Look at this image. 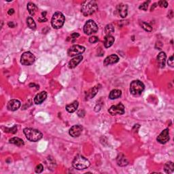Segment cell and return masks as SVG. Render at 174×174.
I'll list each match as a JSON object with an SVG mask.
<instances>
[{
	"label": "cell",
	"mask_w": 174,
	"mask_h": 174,
	"mask_svg": "<svg viewBox=\"0 0 174 174\" xmlns=\"http://www.w3.org/2000/svg\"><path fill=\"white\" fill-rule=\"evenodd\" d=\"M35 57L31 52H25L21 55V63L23 65H31L35 62Z\"/></svg>",
	"instance_id": "52a82bcc"
},
{
	"label": "cell",
	"mask_w": 174,
	"mask_h": 174,
	"mask_svg": "<svg viewBox=\"0 0 174 174\" xmlns=\"http://www.w3.org/2000/svg\"><path fill=\"white\" fill-rule=\"evenodd\" d=\"M98 10V5L95 1H85L82 3L81 12L85 17L91 15Z\"/></svg>",
	"instance_id": "6da1fadb"
},
{
	"label": "cell",
	"mask_w": 174,
	"mask_h": 174,
	"mask_svg": "<svg viewBox=\"0 0 174 174\" xmlns=\"http://www.w3.org/2000/svg\"><path fill=\"white\" fill-rule=\"evenodd\" d=\"M38 21H40V23H43V22L47 21V19H46V17H40L39 19H38Z\"/></svg>",
	"instance_id": "d590c367"
},
{
	"label": "cell",
	"mask_w": 174,
	"mask_h": 174,
	"mask_svg": "<svg viewBox=\"0 0 174 174\" xmlns=\"http://www.w3.org/2000/svg\"><path fill=\"white\" fill-rule=\"evenodd\" d=\"M145 86L139 80H134L130 84V92L134 96H139L141 95L144 90Z\"/></svg>",
	"instance_id": "5b68a950"
},
{
	"label": "cell",
	"mask_w": 174,
	"mask_h": 174,
	"mask_svg": "<svg viewBox=\"0 0 174 174\" xmlns=\"http://www.w3.org/2000/svg\"><path fill=\"white\" fill-rule=\"evenodd\" d=\"M117 163H118V165L121 167H124V166L128 165V161L123 155H120L118 156L117 158Z\"/></svg>",
	"instance_id": "cb8c5ba5"
},
{
	"label": "cell",
	"mask_w": 174,
	"mask_h": 174,
	"mask_svg": "<svg viewBox=\"0 0 174 174\" xmlns=\"http://www.w3.org/2000/svg\"><path fill=\"white\" fill-rule=\"evenodd\" d=\"M10 143H13V144H15L19 147H21L24 145L25 143H24V141L22 139H20L19 137H13V138L10 139Z\"/></svg>",
	"instance_id": "603a6c76"
},
{
	"label": "cell",
	"mask_w": 174,
	"mask_h": 174,
	"mask_svg": "<svg viewBox=\"0 0 174 174\" xmlns=\"http://www.w3.org/2000/svg\"><path fill=\"white\" fill-rule=\"evenodd\" d=\"M157 4H158L157 3H154V4H153L150 10H151V11H153V10H154V9H155V8L157 6H156V5H157Z\"/></svg>",
	"instance_id": "74e56055"
},
{
	"label": "cell",
	"mask_w": 174,
	"mask_h": 174,
	"mask_svg": "<svg viewBox=\"0 0 174 174\" xmlns=\"http://www.w3.org/2000/svg\"><path fill=\"white\" fill-rule=\"evenodd\" d=\"M82 127L81 125H74L72 127L69 131V133L73 137H79L82 132Z\"/></svg>",
	"instance_id": "8fae6325"
},
{
	"label": "cell",
	"mask_w": 174,
	"mask_h": 174,
	"mask_svg": "<svg viewBox=\"0 0 174 174\" xmlns=\"http://www.w3.org/2000/svg\"><path fill=\"white\" fill-rule=\"evenodd\" d=\"M47 97V93L46 91H42L37 94L34 98V103L37 105H40L43 103Z\"/></svg>",
	"instance_id": "5bb4252c"
},
{
	"label": "cell",
	"mask_w": 174,
	"mask_h": 174,
	"mask_svg": "<svg viewBox=\"0 0 174 174\" xmlns=\"http://www.w3.org/2000/svg\"><path fill=\"white\" fill-rule=\"evenodd\" d=\"M17 131V127L15 126L13 127V128L11 129H8V128H6L5 129V132L7 133H15Z\"/></svg>",
	"instance_id": "4dcf8cb0"
},
{
	"label": "cell",
	"mask_w": 174,
	"mask_h": 174,
	"mask_svg": "<svg viewBox=\"0 0 174 174\" xmlns=\"http://www.w3.org/2000/svg\"><path fill=\"white\" fill-rule=\"evenodd\" d=\"M27 26L30 28V29L33 30L35 29L36 24L35 23V21H34V20L33 19V18L28 17L27 19Z\"/></svg>",
	"instance_id": "4316f807"
},
{
	"label": "cell",
	"mask_w": 174,
	"mask_h": 174,
	"mask_svg": "<svg viewBox=\"0 0 174 174\" xmlns=\"http://www.w3.org/2000/svg\"><path fill=\"white\" fill-rule=\"evenodd\" d=\"M35 173H42V171H44V166L42 165V164H39V165H37V167H35Z\"/></svg>",
	"instance_id": "f1b7e54d"
},
{
	"label": "cell",
	"mask_w": 174,
	"mask_h": 174,
	"mask_svg": "<svg viewBox=\"0 0 174 174\" xmlns=\"http://www.w3.org/2000/svg\"><path fill=\"white\" fill-rule=\"evenodd\" d=\"M158 5L161 8H167L168 6V3L166 1H159L158 2Z\"/></svg>",
	"instance_id": "1f68e13d"
},
{
	"label": "cell",
	"mask_w": 174,
	"mask_h": 174,
	"mask_svg": "<svg viewBox=\"0 0 174 174\" xmlns=\"http://www.w3.org/2000/svg\"><path fill=\"white\" fill-rule=\"evenodd\" d=\"M168 65H169V66L171 67H173V55L171 56L169 58V60H168V62H167Z\"/></svg>",
	"instance_id": "836d02e7"
},
{
	"label": "cell",
	"mask_w": 174,
	"mask_h": 174,
	"mask_svg": "<svg viewBox=\"0 0 174 174\" xmlns=\"http://www.w3.org/2000/svg\"><path fill=\"white\" fill-rule=\"evenodd\" d=\"M78 102L77 101H74V102L72 103V104L67 105L66 106V110L68 111L69 113H73L76 112L77 109L78 108Z\"/></svg>",
	"instance_id": "d6986e66"
},
{
	"label": "cell",
	"mask_w": 174,
	"mask_h": 174,
	"mask_svg": "<svg viewBox=\"0 0 174 174\" xmlns=\"http://www.w3.org/2000/svg\"><path fill=\"white\" fill-rule=\"evenodd\" d=\"M109 113L112 116L115 115H122L125 113V106L122 104H118L116 106H112L111 108L108 110Z\"/></svg>",
	"instance_id": "9c48e42d"
},
{
	"label": "cell",
	"mask_w": 174,
	"mask_h": 174,
	"mask_svg": "<svg viewBox=\"0 0 174 174\" xmlns=\"http://www.w3.org/2000/svg\"><path fill=\"white\" fill-rule=\"evenodd\" d=\"M140 25H141V27L145 30V31H148V32H150L152 31V27L148 23H145V22H143V21H141V22H140Z\"/></svg>",
	"instance_id": "83f0119b"
},
{
	"label": "cell",
	"mask_w": 174,
	"mask_h": 174,
	"mask_svg": "<svg viewBox=\"0 0 174 174\" xmlns=\"http://www.w3.org/2000/svg\"><path fill=\"white\" fill-rule=\"evenodd\" d=\"M80 35L78 33H73L72 35H71V37H72V39H76V38H78Z\"/></svg>",
	"instance_id": "e575fe53"
},
{
	"label": "cell",
	"mask_w": 174,
	"mask_h": 174,
	"mask_svg": "<svg viewBox=\"0 0 174 174\" xmlns=\"http://www.w3.org/2000/svg\"><path fill=\"white\" fill-rule=\"evenodd\" d=\"M150 3V1H145V2L143 3L142 4H141L140 6L139 7V8L140 10H144V11H146L147 9H148V3Z\"/></svg>",
	"instance_id": "f546056e"
},
{
	"label": "cell",
	"mask_w": 174,
	"mask_h": 174,
	"mask_svg": "<svg viewBox=\"0 0 174 174\" xmlns=\"http://www.w3.org/2000/svg\"><path fill=\"white\" fill-rule=\"evenodd\" d=\"M65 23V17L61 13L56 12L53 15L51 19V25L54 29H58L61 28Z\"/></svg>",
	"instance_id": "277c9868"
},
{
	"label": "cell",
	"mask_w": 174,
	"mask_h": 174,
	"mask_svg": "<svg viewBox=\"0 0 174 174\" xmlns=\"http://www.w3.org/2000/svg\"><path fill=\"white\" fill-rule=\"evenodd\" d=\"M98 41H99L98 38L96 37V36H92V37H90L89 38V42H90V43H92V44L96 43V42Z\"/></svg>",
	"instance_id": "d6a6232c"
},
{
	"label": "cell",
	"mask_w": 174,
	"mask_h": 174,
	"mask_svg": "<svg viewBox=\"0 0 174 174\" xmlns=\"http://www.w3.org/2000/svg\"><path fill=\"white\" fill-rule=\"evenodd\" d=\"M100 88V87H99L98 85H97V86H94L93 88L88 90L86 95V100H89V99H92L93 97H94L95 95L97 94V93L99 91Z\"/></svg>",
	"instance_id": "ac0fdd59"
},
{
	"label": "cell",
	"mask_w": 174,
	"mask_h": 174,
	"mask_svg": "<svg viewBox=\"0 0 174 174\" xmlns=\"http://www.w3.org/2000/svg\"><path fill=\"white\" fill-rule=\"evenodd\" d=\"M8 26L10 27H15V24L13 23V22H9Z\"/></svg>",
	"instance_id": "ab89813d"
},
{
	"label": "cell",
	"mask_w": 174,
	"mask_h": 174,
	"mask_svg": "<svg viewBox=\"0 0 174 174\" xmlns=\"http://www.w3.org/2000/svg\"><path fill=\"white\" fill-rule=\"evenodd\" d=\"M85 48L82 46L80 45H74L68 49V54L70 56H78L80 55L84 52Z\"/></svg>",
	"instance_id": "ba28073f"
},
{
	"label": "cell",
	"mask_w": 174,
	"mask_h": 174,
	"mask_svg": "<svg viewBox=\"0 0 174 174\" xmlns=\"http://www.w3.org/2000/svg\"><path fill=\"white\" fill-rule=\"evenodd\" d=\"M119 58L118 56L116 55V54H111V55L108 56V57L105 58L104 64L105 65H109L111 64H114L118 62Z\"/></svg>",
	"instance_id": "e0dca14e"
},
{
	"label": "cell",
	"mask_w": 174,
	"mask_h": 174,
	"mask_svg": "<svg viewBox=\"0 0 174 174\" xmlns=\"http://www.w3.org/2000/svg\"><path fill=\"white\" fill-rule=\"evenodd\" d=\"M114 32V27L112 24H109L107 25L105 27V33H106V35H111V34L113 33Z\"/></svg>",
	"instance_id": "484cf974"
},
{
	"label": "cell",
	"mask_w": 174,
	"mask_h": 174,
	"mask_svg": "<svg viewBox=\"0 0 174 174\" xmlns=\"http://www.w3.org/2000/svg\"><path fill=\"white\" fill-rule=\"evenodd\" d=\"M115 39L112 35H106L104 39V46L107 48L111 47Z\"/></svg>",
	"instance_id": "ffe728a7"
},
{
	"label": "cell",
	"mask_w": 174,
	"mask_h": 174,
	"mask_svg": "<svg viewBox=\"0 0 174 174\" xmlns=\"http://www.w3.org/2000/svg\"><path fill=\"white\" fill-rule=\"evenodd\" d=\"M122 95V91L118 89H114L110 92V95H109V98L110 100H116L120 97Z\"/></svg>",
	"instance_id": "7402d4cb"
},
{
	"label": "cell",
	"mask_w": 174,
	"mask_h": 174,
	"mask_svg": "<svg viewBox=\"0 0 174 174\" xmlns=\"http://www.w3.org/2000/svg\"><path fill=\"white\" fill-rule=\"evenodd\" d=\"M14 13H15V10H14V9H10L8 13L9 15H13Z\"/></svg>",
	"instance_id": "8d00e7d4"
},
{
	"label": "cell",
	"mask_w": 174,
	"mask_h": 174,
	"mask_svg": "<svg viewBox=\"0 0 174 174\" xmlns=\"http://www.w3.org/2000/svg\"><path fill=\"white\" fill-rule=\"evenodd\" d=\"M116 12L121 18H125L128 14V7L124 3H120L117 6Z\"/></svg>",
	"instance_id": "7c38bea8"
},
{
	"label": "cell",
	"mask_w": 174,
	"mask_h": 174,
	"mask_svg": "<svg viewBox=\"0 0 174 174\" xmlns=\"http://www.w3.org/2000/svg\"><path fill=\"white\" fill-rule=\"evenodd\" d=\"M166 58H167V56H166V54L164 52H161L159 54V55L157 56V63L159 68H165Z\"/></svg>",
	"instance_id": "2e32d148"
},
{
	"label": "cell",
	"mask_w": 174,
	"mask_h": 174,
	"mask_svg": "<svg viewBox=\"0 0 174 174\" xmlns=\"http://www.w3.org/2000/svg\"><path fill=\"white\" fill-rule=\"evenodd\" d=\"M98 31V26L95 22L93 20H88L85 23L84 26V32L86 35H92L93 33H95Z\"/></svg>",
	"instance_id": "8992f818"
},
{
	"label": "cell",
	"mask_w": 174,
	"mask_h": 174,
	"mask_svg": "<svg viewBox=\"0 0 174 174\" xmlns=\"http://www.w3.org/2000/svg\"><path fill=\"white\" fill-rule=\"evenodd\" d=\"M164 170H165V173H167L169 174V173H173L174 171L173 163L171 161L167 162V163L165 164V167H164Z\"/></svg>",
	"instance_id": "d4e9b609"
},
{
	"label": "cell",
	"mask_w": 174,
	"mask_h": 174,
	"mask_svg": "<svg viewBox=\"0 0 174 174\" xmlns=\"http://www.w3.org/2000/svg\"><path fill=\"white\" fill-rule=\"evenodd\" d=\"M83 59L82 55H78L76 56V57L73 58L72 60L69 62L68 63V67L70 69H74L76 68V67L82 61Z\"/></svg>",
	"instance_id": "9a60e30c"
},
{
	"label": "cell",
	"mask_w": 174,
	"mask_h": 174,
	"mask_svg": "<svg viewBox=\"0 0 174 174\" xmlns=\"http://www.w3.org/2000/svg\"><path fill=\"white\" fill-rule=\"evenodd\" d=\"M169 13H170V15H168V17H169L170 19H172V18H173V11L172 10H170L169 11Z\"/></svg>",
	"instance_id": "f35d334b"
},
{
	"label": "cell",
	"mask_w": 174,
	"mask_h": 174,
	"mask_svg": "<svg viewBox=\"0 0 174 174\" xmlns=\"http://www.w3.org/2000/svg\"><path fill=\"white\" fill-rule=\"evenodd\" d=\"M21 107V102L19 100H12L8 103L7 108L10 111H16Z\"/></svg>",
	"instance_id": "4fadbf2b"
},
{
	"label": "cell",
	"mask_w": 174,
	"mask_h": 174,
	"mask_svg": "<svg viewBox=\"0 0 174 174\" xmlns=\"http://www.w3.org/2000/svg\"><path fill=\"white\" fill-rule=\"evenodd\" d=\"M157 140L161 144H165L169 140V129H166L160 133V135L157 137Z\"/></svg>",
	"instance_id": "30bf717a"
},
{
	"label": "cell",
	"mask_w": 174,
	"mask_h": 174,
	"mask_svg": "<svg viewBox=\"0 0 174 174\" xmlns=\"http://www.w3.org/2000/svg\"><path fill=\"white\" fill-rule=\"evenodd\" d=\"M27 8V10L29 11V13L31 16L35 15L36 12L38 11L37 6H36L35 3H33V2H29V3H28Z\"/></svg>",
	"instance_id": "44dd1931"
},
{
	"label": "cell",
	"mask_w": 174,
	"mask_h": 174,
	"mask_svg": "<svg viewBox=\"0 0 174 174\" xmlns=\"http://www.w3.org/2000/svg\"><path fill=\"white\" fill-rule=\"evenodd\" d=\"M24 134H25L26 138L30 141L36 142L40 140L43 137L42 133L40 131L35 129L31 128H25L23 130Z\"/></svg>",
	"instance_id": "7a4b0ae2"
},
{
	"label": "cell",
	"mask_w": 174,
	"mask_h": 174,
	"mask_svg": "<svg viewBox=\"0 0 174 174\" xmlns=\"http://www.w3.org/2000/svg\"><path fill=\"white\" fill-rule=\"evenodd\" d=\"M72 166L78 170L86 169L90 166V162L82 155H77L72 162Z\"/></svg>",
	"instance_id": "3957f363"
}]
</instances>
